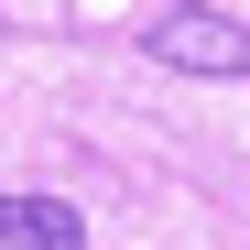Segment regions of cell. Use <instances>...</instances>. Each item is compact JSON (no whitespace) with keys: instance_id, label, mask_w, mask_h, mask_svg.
<instances>
[{"instance_id":"6da1fadb","label":"cell","mask_w":250,"mask_h":250,"mask_svg":"<svg viewBox=\"0 0 250 250\" xmlns=\"http://www.w3.org/2000/svg\"><path fill=\"white\" fill-rule=\"evenodd\" d=\"M142 55H152V65H185V76H250V33H239L229 11H196V0H174V11H152Z\"/></svg>"},{"instance_id":"7a4b0ae2","label":"cell","mask_w":250,"mask_h":250,"mask_svg":"<svg viewBox=\"0 0 250 250\" xmlns=\"http://www.w3.org/2000/svg\"><path fill=\"white\" fill-rule=\"evenodd\" d=\"M0 250H87V218L65 196H0Z\"/></svg>"}]
</instances>
